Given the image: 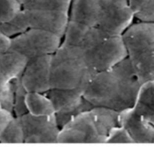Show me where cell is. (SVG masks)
I'll list each match as a JSON object with an SVG mask.
<instances>
[{"mask_svg":"<svg viewBox=\"0 0 154 154\" xmlns=\"http://www.w3.org/2000/svg\"><path fill=\"white\" fill-rule=\"evenodd\" d=\"M27 91L23 87L20 76L17 79L14 90L13 114L14 116L20 117L28 112L26 104V96Z\"/></svg>","mask_w":154,"mask_h":154,"instance_id":"obj_21","label":"cell"},{"mask_svg":"<svg viewBox=\"0 0 154 154\" xmlns=\"http://www.w3.org/2000/svg\"><path fill=\"white\" fill-rule=\"evenodd\" d=\"M51 55H43L28 59L20 76L21 82L27 92L44 93L50 89Z\"/></svg>","mask_w":154,"mask_h":154,"instance_id":"obj_8","label":"cell"},{"mask_svg":"<svg viewBox=\"0 0 154 154\" xmlns=\"http://www.w3.org/2000/svg\"><path fill=\"white\" fill-rule=\"evenodd\" d=\"M23 143H57L60 131L55 114L35 116L27 112L20 117Z\"/></svg>","mask_w":154,"mask_h":154,"instance_id":"obj_7","label":"cell"},{"mask_svg":"<svg viewBox=\"0 0 154 154\" xmlns=\"http://www.w3.org/2000/svg\"><path fill=\"white\" fill-rule=\"evenodd\" d=\"M105 143H134V142L127 131L122 126H119L109 132Z\"/></svg>","mask_w":154,"mask_h":154,"instance_id":"obj_24","label":"cell"},{"mask_svg":"<svg viewBox=\"0 0 154 154\" xmlns=\"http://www.w3.org/2000/svg\"><path fill=\"white\" fill-rule=\"evenodd\" d=\"M132 109L154 127V81L142 84Z\"/></svg>","mask_w":154,"mask_h":154,"instance_id":"obj_12","label":"cell"},{"mask_svg":"<svg viewBox=\"0 0 154 154\" xmlns=\"http://www.w3.org/2000/svg\"><path fill=\"white\" fill-rule=\"evenodd\" d=\"M27 61L25 56L14 51L0 52V78L10 81L20 77Z\"/></svg>","mask_w":154,"mask_h":154,"instance_id":"obj_13","label":"cell"},{"mask_svg":"<svg viewBox=\"0 0 154 154\" xmlns=\"http://www.w3.org/2000/svg\"><path fill=\"white\" fill-rule=\"evenodd\" d=\"M10 43V38L5 36L0 30V52L8 50Z\"/></svg>","mask_w":154,"mask_h":154,"instance_id":"obj_26","label":"cell"},{"mask_svg":"<svg viewBox=\"0 0 154 154\" xmlns=\"http://www.w3.org/2000/svg\"><path fill=\"white\" fill-rule=\"evenodd\" d=\"M13 116V114L6 110L0 111V135L5 125Z\"/></svg>","mask_w":154,"mask_h":154,"instance_id":"obj_25","label":"cell"},{"mask_svg":"<svg viewBox=\"0 0 154 154\" xmlns=\"http://www.w3.org/2000/svg\"><path fill=\"white\" fill-rule=\"evenodd\" d=\"M120 114L108 108L93 106L60 129L57 143H105L109 132L120 126Z\"/></svg>","mask_w":154,"mask_h":154,"instance_id":"obj_3","label":"cell"},{"mask_svg":"<svg viewBox=\"0 0 154 154\" xmlns=\"http://www.w3.org/2000/svg\"><path fill=\"white\" fill-rule=\"evenodd\" d=\"M84 51L88 68L95 72L108 69L127 57L121 35L109 36L101 43Z\"/></svg>","mask_w":154,"mask_h":154,"instance_id":"obj_6","label":"cell"},{"mask_svg":"<svg viewBox=\"0 0 154 154\" xmlns=\"http://www.w3.org/2000/svg\"><path fill=\"white\" fill-rule=\"evenodd\" d=\"M72 0H27L22 5L25 9L70 11Z\"/></svg>","mask_w":154,"mask_h":154,"instance_id":"obj_18","label":"cell"},{"mask_svg":"<svg viewBox=\"0 0 154 154\" xmlns=\"http://www.w3.org/2000/svg\"><path fill=\"white\" fill-rule=\"evenodd\" d=\"M128 0H72L69 19L97 27L110 35L122 34L131 22Z\"/></svg>","mask_w":154,"mask_h":154,"instance_id":"obj_2","label":"cell"},{"mask_svg":"<svg viewBox=\"0 0 154 154\" xmlns=\"http://www.w3.org/2000/svg\"><path fill=\"white\" fill-rule=\"evenodd\" d=\"M22 10L29 28L46 31L63 38L69 20V12L25 8Z\"/></svg>","mask_w":154,"mask_h":154,"instance_id":"obj_9","label":"cell"},{"mask_svg":"<svg viewBox=\"0 0 154 154\" xmlns=\"http://www.w3.org/2000/svg\"><path fill=\"white\" fill-rule=\"evenodd\" d=\"M21 9L17 0H0V25L12 19Z\"/></svg>","mask_w":154,"mask_h":154,"instance_id":"obj_23","label":"cell"},{"mask_svg":"<svg viewBox=\"0 0 154 154\" xmlns=\"http://www.w3.org/2000/svg\"><path fill=\"white\" fill-rule=\"evenodd\" d=\"M127 57L141 84L154 81V43L128 54Z\"/></svg>","mask_w":154,"mask_h":154,"instance_id":"obj_11","label":"cell"},{"mask_svg":"<svg viewBox=\"0 0 154 154\" xmlns=\"http://www.w3.org/2000/svg\"><path fill=\"white\" fill-rule=\"evenodd\" d=\"M26 104L28 112L35 116H48L55 114L51 100L44 94L37 92H28Z\"/></svg>","mask_w":154,"mask_h":154,"instance_id":"obj_15","label":"cell"},{"mask_svg":"<svg viewBox=\"0 0 154 154\" xmlns=\"http://www.w3.org/2000/svg\"><path fill=\"white\" fill-rule=\"evenodd\" d=\"M29 29L22 8L8 21L0 25V30L8 38L13 37Z\"/></svg>","mask_w":154,"mask_h":154,"instance_id":"obj_19","label":"cell"},{"mask_svg":"<svg viewBox=\"0 0 154 154\" xmlns=\"http://www.w3.org/2000/svg\"><path fill=\"white\" fill-rule=\"evenodd\" d=\"M0 143H23V132L20 117L13 116L0 135Z\"/></svg>","mask_w":154,"mask_h":154,"instance_id":"obj_17","label":"cell"},{"mask_svg":"<svg viewBox=\"0 0 154 154\" xmlns=\"http://www.w3.org/2000/svg\"><path fill=\"white\" fill-rule=\"evenodd\" d=\"M22 5V4H23L27 0H17Z\"/></svg>","mask_w":154,"mask_h":154,"instance_id":"obj_27","label":"cell"},{"mask_svg":"<svg viewBox=\"0 0 154 154\" xmlns=\"http://www.w3.org/2000/svg\"><path fill=\"white\" fill-rule=\"evenodd\" d=\"M19 78L10 81L0 78V103L4 109L11 114H13L14 90L16 82Z\"/></svg>","mask_w":154,"mask_h":154,"instance_id":"obj_22","label":"cell"},{"mask_svg":"<svg viewBox=\"0 0 154 154\" xmlns=\"http://www.w3.org/2000/svg\"><path fill=\"white\" fill-rule=\"evenodd\" d=\"M93 106L83 96L75 104L55 112V117L59 128L61 129L67 123L78 115L90 109Z\"/></svg>","mask_w":154,"mask_h":154,"instance_id":"obj_16","label":"cell"},{"mask_svg":"<svg viewBox=\"0 0 154 154\" xmlns=\"http://www.w3.org/2000/svg\"><path fill=\"white\" fill-rule=\"evenodd\" d=\"M84 87L74 88H50L44 94L51 100L55 112L77 103L83 97Z\"/></svg>","mask_w":154,"mask_h":154,"instance_id":"obj_14","label":"cell"},{"mask_svg":"<svg viewBox=\"0 0 154 154\" xmlns=\"http://www.w3.org/2000/svg\"><path fill=\"white\" fill-rule=\"evenodd\" d=\"M134 17L140 21L154 22V0H128Z\"/></svg>","mask_w":154,"mask_h":154,"instance_id":"obj_20","label":"cell"},{"mask_svg":"<svg viewBox=\"0 0 154 154\" xmlns=\"http://www.w3.org/2000/svg\"><path fill=\"white\" fill-rule=\"evenodd\" d=\"M61 38L50 32L29 28L10 38L8 49L17 52L28 59L43 55H51L61 45Z\"/></svg>","mask_w":154,"mask_h":154,"instance_id":"obj_5","label":"cell"},{"mask_svg":"<svg viewBox=\"0 0 154 154\" xmlns=\"http://www.w3.org/2000/svg\"><path fill=\"white\" fill-rule=\"evenodd\" d=\"M120 125L128 132L134 143H154V127L132 108L120 112Z\"/></svg>","mask_w":154,"mask_h":154,"instance_id":"obj_10","label":"cell"},{"mask_svg":"<svg viewBox=\"0 0 154 154\" xmlns=\"http://www.w3.org/2000/svg\"><path fill=\"white\" fill-rule=\"evenodd\" d=\"M96 73L88 68L84 49L61 43L51 55L50 88H85Z\"/></svg>","mask_w":154,"mask_h":154,"instance_id":"obj_4","label":"cell"},{"mask_svg":"<svg viewBox=\"0 0 154 154\" xmlns=\"http://www.w3.org/2000/svg\"><path fill=\"white\" fill-rule=\"evenodd\" d=\"M141 85L126 57L96 72L85 87L83 96L94 106L120 112L133 107Z\"/></svg>","mask_w":154,"mask_h":154,"instance_id":"obj_1","label":"cell"}]
</instances>
